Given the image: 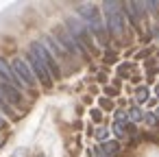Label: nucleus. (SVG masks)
Wrapping results in <instances>:
<instances>
[{
	"instance_id": "f8f14e48",
	"label": "nucleus",
	"mask_w": 159,
	"mask_h": 157,
	"mask_svg": "<svg viewBox=\"0 0 159 157\" xmlns=\"http://www.w3.org/2000/svg\"><path fill=\"white\" fill-rule=\"evenodd\" d=\"M102 150L107 153V157L109 155H116L118 153V142H102Z\"/></svg>"
},
{
	"instance_id": "20e7f679",
	"label": "nucleus",
	"mask_w": 159,
	"mask_h": 157,
	"mask_svg": "<svg viewBox=\"0 0 159 157\" xmlns=\"http://www.w3.org/2000/svg\"><path fill=\"white\" fill-rule=\"evenodd\" d=\"M29 66H31V70H33V74L42 81V85H46V87H50L52 85V76H50V70H48V66L33 53V50H29Z\"/></svg>"
},
{
	"instance_id": "4468645a",
	"label": "nucleus",
	"mask_w": 159,
	"mask_h": 157,
	"mask_svg": "<svg viewBox=\"0 0 159 157\" xmlns=\"http://www.w3.org/2000/svg\"><path fill=\"white\" fill-rule=\"evenodd\" d=\"M144 120L148 122V127H155L157 124V116H152V113H144Z\"/></svg>"
},
{
	"instance_id": "9b49d317",
	"label": "nucleus",
	"mask_w": 159,
	"mask_h": 157,
	"mask_svg": "<svg viewBox=\"0 0 159 157\" xmlns=\"http://www.w3.org/2000/svg\"><path fill=\"white\" fill-rule=\"evenodd\" d=\"M129 120H131V122H139V120H144V113H142V109H137V107H131V109H129Z\"/></svg>"
},
{
	"instance_id": "6ab92c4d",
	"label": "nucleus",
	"mask_w": 159,
	"mask_h": 157,
	"mask_svg": "<svg viewBox=\"0 0 159 157\" xmlns=\"http://www.w3.org/2000/svg\"><path fill=\"white\" fill-rule=\"evenodd\" d=\"M96 135H98V137H105V135H107V129H98Z\"/></svg>"
},
{
	"instance_id": "423d86ee",
	"label": "nucleus",
	"mask_w": 159,
	"mask_h": 157,
	"mask_svg": "<svg viewBox=\"0 0 159 157\" xmlns=\"http://www.w3.org/2000/svg\"><path fill=\"white\" fill-rule=\"evenodd\" d=\"M66 53H72V55H85V50H83V46L70 35V31H66V29H57V39H55Z\"/></svg>"
},
{
	"instance_id": "0eeeda50",
	"label": "nucleus",
	"mask_w": 159,
	"mask_h": 157,
	"mask_svg": "<svg viewBox=\"0 0 159 157\" xmlns=\"http://www.w3.org/2000/svg\"><path fill=\"white\" fill-rule=\"evenodd\" d=\"M13 72H16V76L20 79L22 85H26V87H35V85H37V79H35L31 66H29L24 59H16V61H13Z\"/></svg>"
},
{
	"instance_id": "39448f33",
	"label": "nucleus",
	"mask_w": 159,
	"mask_h": 157,
	"mask_svg": "<svg viewBox=\"0 0 159 157\" xmlns=\"http://www.w3.org/2000/svg\"><path fill=\"white\" fill-rule=\"evenodd\" d=\"M29 50H33V53H35V55H37V57H39V59H42L46 66H48V70H50V76H52V79H59V76H61V70H59V66L55 63L52 55L48 53V48H46L42 42H33Z\"/></svg>"
},
{
	"instance_id": "7ed1b4c3",
	"label": "nucleus",
	"mask_w": 159,
	"mask_h": 157,
	"mask_svg": "<svg viewBox=\"0 0 159 157\" xmlns=\"http://www.w3.org/2000/svg\"><path fill=\"white\" fill-rule=\"evenodd\" d=\"M102 11H105V16H107V24H109L111 33H113L118 39H122V35H124V20H122L120 5H118V2H105V5H102Z\"/></svg>"
},
{
	"instance_id": "412c9836",
	"label": "nucleus",
	"mask_w": 159,
	"mask_h": 157,
	"mask_svg": "<svg viewBox=\"0 0 159 157\" xmlns=\"http://www.w3.org/2000/svg\"><path fill=\"white\" fill-rule=\"evenodd\" d=\"M2 127H5V118H2V116H0V129H2Z\"/></svg>"
},
{
	"instance_id": "6e6552de",
	"label": "nucleus",
	"mask_w": 159,
	"mask_h": 157,
	"mask_svg": "<svg viewBox=\"0 0 159 157\" xmlns=\"http://www.w3.org/2000/svg\"><path fill=\"white\" fill-rule=\"evenodd\" d=\"M0 96L5 98V103L9 105H22V96H20V90L18 87H13L11 83H7V81H2L0 79Z\"/></svg>"
},
{
	"instance_id": "dca6fc26",
	"label": "nucleus",
	"mask_w": 159,
	"mask_h": 157,
	"mask_svg": "<svg viewBox=\"0 0 159 157\" xmlns=\"http://www.w3.org/2000/svg\"><path fill=\"white\" fill-rule=\"evenodd\" d=\"M100 105H102L105 109H111V107H113V103H109L107 98H102V100H100Z\"/></svg>"
},
{
	"instance_id": "a211bd4d",
	"label": "nucleus",
	"mask_w": 159,
	"mask_h": 157,
	"mask_svg": "<svg viewBox=\"0 0 159 157\" xmlns=\"http://www.w3.org/2000/svg\"><path fill=\"white\" fill-rule=\"evenodd\" d=\"M0 109H2V111H9V105H7L2 98H0Z\"/></svg>"
},
{
	"instance_id": "f03ea898",
	"label": "nucleus",
	"mask_w": 159,
	"mask_h": 157,
	"mask_svg": "<svg viewBox=\"0 0 159 157\" xmlns=\"http://www.w3.org/2000/svg\"><path fill=\"white\" fill-rule=\"evenodd\" d=\"M66 26H68L70 35L83 46L85 53H94V50H96V44H94V39L89 37V31L85 29V24H83L81 20H76V18H68V20H66Z\"/></svg>"
},
{
	"instance_id": "aec40b11",
	"label": "nucleus",
	"mask_w": 159,
	"mask_h": 157,
	"mask_svg": "<svg viewBox=\"0 0 159 157\" xmlns=\"http://www.w3.org/2000/svg\"><path fill=\"white\" fill-rule=\"evenodd\" d=\"M92 118L94 120H100V111H92Z\"/></svg>"
},
{
	"instance_id": "4be33fe9",
	"label": "nucleus",
	"mask_w": 159,
	"mask_h": 157,
	"mask_svg": "<svg viewBox=\"0 0 159 157\" xmlns=\"http://www.w3.org/2000/svg\"><path fill=\"white\" fill-rule=\"evenodd\" d=\"M155 94H157V96H159V87H157V90H155Z\"/></svg>"
},
{
	"instance_id": "ddd939ff",
	"label": "nucleus",
	"mask_w": 159,
	"mask_h": 157,
	"mask_svg": "<svg viewBox=\"0 0 159 157\" xmlns=\"http://www.w3.org/2000/svg\"><path fill=\"white\" fill-rule=\"evenodd\" d=\"M135 96H137V100H139V103H142V100H146V98H148V87H137Z\"/></svg>"
},
{
	"instance_id": "f257e3e1",
	"label": "nucleus",
	"mask_w": 159,
	"mask_h": 157,
	"mask_svg": "<svg viewBox=\"0 0 159 157\" xmlns=\"http://www.w3.org/2000/svg\"><path fill=\"white\" fill-rule=\"evenodd\" d=\"M76 11H79L81 18H85L89 31H94L100 42H107V31H105V22H102V18H100V11H98L94 5H81Z\"/></svg>"
},
{
	"instance_id": "2eb2a0df",
	"label": "nucleus",
	"mask_w": 159,
	"mask_h": 157,
	"mask_svg": "<svg viewBox=\"0 0 159 157\" xmlns=\"http://www.w3.org/2000/svg\"><path fill=\"white\" fill-rule=\"evenodd\" d=\"M129 70H131V66H129V63H122V66H120V74H122V76H126V74H129Z\"/></svg>"
},
{
	"instance_id": "5701e85b",
	"label": "nucleus",
	"mask_w": 159,
	"mask_h": 157,
	"mask_svg": "<svg viewBox=\"0 0 159 157\" xmlns=\"http://www.w3.org/2000/svg\"><path fill=\"white\" fill-rule=\"evenodd\" d=\"M157 116H159V109H157Z\"/></svg>"
},
{
	"instance_id": "f3484780",
	"label": "nucleus",
	"mask_w": 159,
	"mask_h": 157,
	"mask_svg": "<svg viewBox=\"0 0 159 157\" xmlns=\"http://www.w3.org/2000/svg\"><path fill=\"white\" fill-rule=\"evenodd\" d=\"M94 153H96V157H107V153H105V150H102V148H96V150H94Z\"/></svg>"
},
{
	"instance_id": "1a4fd4ad",
	"label": "nucleus",
	"mask_w": 159,
	"mask_h": 157,
	"mask_svg": "<svg viewBox=\"0 0 159 157\" xmlns=\"http://www.w3.org/2000/svg\"><path fill=\"white\" fill-rule=\"evenodd\" d=\"M0 79H2V81H7V83H11L13 87L22 85V83H20V79L16 76L13 68H11V66L7 63V59H2V57H0Z\"/></svg>"
},
{
	"instance_id": "9d476101",
	"label": "nucleus",
	"mask_w": 159,
	"mask_h": 157,
	"mask_svg": "<svg viewBox=\"0 0 159 157\" xmlns=\"http://www.w3.org/2000/svg\"><path fill=\"white\" fill-rule=\"evenodd\" d=\"M124 124H126L124 122V111H116V124H113V129H116L118 135H124L126 133V127Z\"/></svg>"
}]
</instances>
